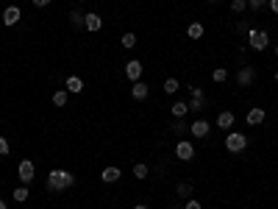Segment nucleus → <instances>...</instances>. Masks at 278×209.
Masks as SVG:
<instances>
[{
	"label": "nucleus",
	"instance_id": "obj_1",
	"mask_svg": "<svg viewBox=\"0 0 278 209\" xmlns=\"http://www.w3.org/2000/svg\"><path fill=\"white\" fill-rule=\"evenodd\" d=\"M73 184H75V173H70V170L56 167V170L47 173V190L50 193H67Z\"/></svg>",
	"mask_w": 278,
	"mask_h": 209
},
{
	"label": "nucleus",
	"instance_id": "obj_2",
	"mask_svg": "<svg viewBox=\"0 0 278 209\" xmlns=\"http://www.w3.org/2000/svg\"><path fill=\"white\" fill-rule=\"evenodd\" d=\"M245 148H248V137H245L242 131H228V137H225V151L242 154Z\"/></svg>",
	"mask_w": 278,
	"mask_h": 209
},
{
	"label": "nucleus",
	"instance_id": "obj_3",
	"mask_svg": "<svg viewBox=\"0 0 278 209\" xmlns=\"http://www.w3.org/2000/svg\"><path fill=\"white\" fill-rule=\"evenodd\" d=\"M248 45H250V50H267V48H270V36H267V31L250 28V33H248Z\"/></svg>",
	"mask_w": 278,
	"mask_h": 209
},
{
	"label": "nucleus",
	"instance_id": "obj_4",
	"mask_svg": "<svg viewBox=\"0 0 278 209\" xmlns=\"http://www.w3.org/2000/svg\"><path fill=\"white\" fill-rule=\"evenodd\" d=\"M17 176H20L22 184H31V181H33V176H36V167H33L31 159H22V162H20V167H17Z\"/></svg>",
	"mask_w": 278,
	"mask_h": 209
},
{
	"label": "nucleus",
	"instance_id": "obj_5",
	"mask_svg": "<svg viewBox=\"0 0 278 209\" xmlns=\"http://www.w3.org/2000/svg\"><path fill=\"white\" fill-rule=\"evenodd\" d=\"M176 156H178V159H184V162L195 159V145L187 143V140H178V145H176Z\"/></svg>",
	"mask_w": 278,
	"mask_h": 209
},
{
	"label": "nucleus",
	"instance_id": "obj_6",
	"mask_svg": "<svg viewBox=\"0 0 278 209\" xmlns=\"http://www.w3.org/2000/svg\"><path fill=\"white\" fill-rule=\"evenodd\" d=\"M84 28H87L89 33H95L103 28V17L100 14H95V11H89V14H84Z\"/></svg>",
	"mask_w": 278,
	"mask_h": 209
},
{
	"label": "nucleus",
	"instance_id": "obj_7",
	"mask_svg": "<svg viewBox=\"0 0 278 209\" xmlns=\"http://www.w3.org/2000/svg\"><path fill=\"white\" fill-rule=\"evenodd\" d=\"M20 17H22L20 6H6V9H3V25H17Z\"/></svg>",
	"mask_w": 278,
	"mask_h": 209
},
{
	"label": "nucleus",
	"instance_id": "obj_8",
	"mask_svg": "<svg viewBox=\"0 0 278 209\" xmlns=\"http://www.w3.org/2000/svg\"><path fill=\"white\" fill-rule=\"evenodd\" d=\"M206 109V98H203V89L192 87V103H189V112H203Z\"/></svg>",
	"mask_w": 278,
	"mask_h": 209
},
{
	"label": "nucleus",
	"instance_id": "obj_9",
	"mask_svg": "<svg viewBox=\"0 0 278 209\" xmlns=\"http://www.w3.org/2000/svg\"><path fill=\"white\" fill-rule=\"evenodd\" d=\"M253 78H256V70L245 64L242 70H239V76H236V84H239V87H250V84H253Z\"/></svg>",
	"mask_w": 278,
	"mask_h": 209
},
{
	"label": "nucleus",
	"instance_id": "obj_10",
	"mask_svg": "<svg viewBox=\"0 0 278 209\" xmlns=\"http://www.w3.org/2000/svg\"><path fill=\"white\" fill-rule=\"evenodd\" d=\"M189 134H192V137H198V140H206V137H209V123H206V120H195L192 126H189Z\"/></svg>",
	"mask_w": 278,
	"mask_h": 209
},
{
	"label": "nucleus",
	"instance_id": "obj_11",
	"mask_svg": "<svg viewBox=\"0 0 278 209\" xmlns=\"http://www.w3.org/2000/svg\"><path fill=\"white\" fill-rule=\"evenodd\" d=\"M122 176V170L117 165H109V167H103V173H100V178L106 181V184H114V181H120Z\"/></svg>",
	"mask_w": 278,
	"mask_h": 209
},
{
	"label": "nucleus",
	"instance_id": "obj_12",
	"mask_svg": "<svg viewBox=\"0 0 278 209\" xmlns=\"http://www.w3.org/2000/svg\"><path fill=\"white\" fill-rule=\"evenodd\" d=\"M264 117H267V112L262 109V106H253V109L248 112V117H245V120H248V126H262Z\"/></svg>",
	"mask_w": 278,
	"mask_h": 209
},
{
	"label": "nucleus",
	"instance_id": "obj_13",
	"mask_svg": "<svg viewBox=\"0 0 278 209\" xmlns=\"http://www.w3.org/2000/svg\"><path fill=\"white\" fill-rule=\"evenodd\" d=\"M131 95H133L136 100H145L147 95H150V87H147L142 78H139V81H133V84H131Z\"/></svg>",
	"mask_w": 278,
	"mask_h": 209
},
{
	"label": "nucleus",
	"instance_id": "obj_14",
	"mask_svg": "<svg viewBox=\"0 0 278 209\" xmlns=\"http://www.w3.org/2000/svg\"><path fill=\"white\" fill-rule=\"evenodd\" d=\"M142 62H136V59H133V62H128V64H125V76L131 78V81H139V78H142Z\"/></svg>",
	"mask_w": 278,
	"mask_h": 209
},
{
	"label": "nucleus",
	"instance_id": "obj_15",
	"mask_svg": "<svg viewBox=\"0 0 278 209\" xmlns=\"http://www.w3.org/2000/svg\"><path fill=\"white\" fill-rule=\"evenodd\" d=\"M64 84H67V92H73V95H78V92L84 89V81H81L78 76H70V78L64 81Z\"/></svg>",
	"mask_w": 278,
	"mask_h": 209
},
{
	"label": "nucleus",
	"instance_id": "obj_16",
	"mask_svg": "<svg viewBox=\"0 0 278 209\" xmlns=\"http://www.w3.org/2000/svg\"><path fill=\"white\" fill-rule=\"evenodd\" d=\"M217 126L228 131V129L234 126V112H220V114H217Z\"/></svg>",
	"mask_w": 278,
	"mask_h": 209
},
{
	"label": "nucleus",
	"instance_id": "obj_17",
	"mask_svg": "<svg viewBox=\"0 0 278 209\" xmlns=\"http://www.w3.org/2000/svg\"><path fill=\"white\" fill-rule=\"evenodd\" d=\"M173 117H176V120H181V117H187L189 114V103H181V100H178V103H173Z\"/></svg>",
	"mask_w": 278,
	"mask_h": 209
},
{
	"label": "nucleus",
	"instance_id": "obj_18",
	"mask_svg": "<svg viewBox=\"0 0 278 209\" xmlns=\"http://www.w3.org/2000/svg\"><path fill=\"white\" fill-rule=\"evenodd\" d=\"M11 195H14V201H17V204H25V201H28V195H31V193H28V184H20V187L14 190Z\"/></svg>",
	"mask_w": 278,
	"mask_h": 209
},
{
	"label": "nucleus",
	"instance_id": "obj_19",
	"mask_svg": "<svg viewBox=\"0 0 278 209\" xmlns=\"http://www.w3.org/2000/svg\"><path fill=\"white\" fill-rule=\"evenodd\" d=\"M70 22H73V28H84V11L73 9L70 11Z\"/></svg>",
	"mask_w": 278,
	"mask_h": 209
},
{
	"label": "nucleus",
	"instance_id": "obj_20",
	"mask_svg": "<svg viewBox=\"0 0 278 209\" xmlns=\"http://www.w3.org/2000/svg\"><path fill=\"white\" fill-rule=\"evenodd\" d=\"M176 193L181 195V198H192V193H195V187H192L189 181H181V184L176 187Z\"/></svg>",
	"mask_w": 278,
	"mask_h": 209
},
{
	"label": "nucleus",
	"instance_id": "obj_21",
	"mask_svg": "<svg viewBox=\"0 0 278 209\" xmlns=\"http://www.w3.org/2000/svg\"><path fill=\"white\" fill-rule=\"evenodd\" d=\"M187 36L189 39H200V36H203V25H200V22H192L187 28Z\"/></svg>",
	"mask_w": 278,
	"mask_h": 209
},
{
	"label": "nucleus",
	"instance_id": "obj_22",
	"mask_svg": "<svg viewBox=\"0 0 278 209\" xmlns=\"http://www.w3.org/2000/svg\"><path fill=\"white\" fill-rule=\"evenodd\" d=\"M147 173H150V170H147V165H145V162H136V165H133V176H136V181L147 178Z\"/></svg>",
	"mask_w": 278,
	"mask_h": 209
},
{
	"label": "nucleus",
	"instance_id": "obj_23",
	"mask_svg": "<svg viewBox=\"0 0 278 209\" xmlns=\"http://www.w3.org/2000/svg\"><path fill=\"white\" fill-rule=\"evenodd\" d=\"M67 98H70V92H67V89L53 92V106H67Z\"/></svg>",
	"mask_w": 278,
	"mask_h": 209
},
{
	"label": "nucleus",
	"instance_id": "obj_24",
	"mask_svg": "<svg viewBox=\"0 0 278 209\" xmlns=\"http://www.w3.org/2000/svg\"><path fill=\"white\" fill-rule=\"evenodd\" d=\"M178 87H181V81H178V78H167V81H164V92H167V95L178 92Z\"/></svg>",
	"mask_w": 278,
	"mask_h": 209
},
{
	"label": "nucleus",
	"instance_id": "obj_25",
	"mask_svg": "<svg viewBox=\"0 0 278 209\" xmlns=\"http://www.w3.org/2000/svg\"><path fill=\"white\" fill-rule=\"evenodd\" d=\"M133 45H136V33L125 31V33H122V48H133Z\"/></svg>",
	"mask_w": 278,
	"mask_h": 209
},
{
	"label": "nucleus",
	"instance_id": "obj_26",
	"mask_svg": "<svg viewBox=\"0 0 278 209\" xmlns=\"http://www.w3.org/2000/svg\"><path fill=\"white\" fill-rule=\"evenodd\" d=\"M211 78H214L217 84H222V81H228V70H222V67H217V70L211 73Z\"/></svg>",
	"mask_w": 278,
	"mask_h": 209
},
{
	"label": "nucleus",
	"instance_id": "obj_27",
	"mask_svg": "<svg viewBox=\"0 0 278 209\" xmlns=\"http://www.w3.org/2000/svg\"><path fill=\"white\" fill-rule=\"evenodd\" d=\"M248 9V0H231V11L234 14H242Z\"/></svg>",
	"mask_w": 278,
	"mask_h": 209
},
{
	"label": "nucleus",
	"instance_id": "obj_28",
	"mask_svg": "<svg viewBox=\"0 0 278 209\" xmlns=\"http://www.w3.org/2000/svg\"><path fill=\"white\" fill-rule=\"evenodd\" d=\"M248 6H250V11H259L267 6V0H248Z\"/></svg>",
	"mask_w": 278,
	"mask_h": 209
},
{
	"label": "nucleus",
	"instance_id": "obj_29",
	"mask_svg": "<svg viewBox=\"0 0 278 209\" xmlns=\"http://www.w3.org/2000/svg\"><path fill=\"white\" fill-rule=\"evenodd\" d=\"M6 154H9V140L0 137V156H6Z\"/></svg>",
	"mask_w": 278,
	"mask_h": 209
},
{
	"label": "nucleus",
	"instance_id": "obj_30",
	"mask_svg": "<svg viewBox=\"0 0 278 209\" xmlns=\"http://www.w3.org/2000/svg\"><path fill=\"white\" fill-rule=\"evenodd\" d=\"M184 209H203V207H200V201H195V198H189L187 204H184Z\"/></svg>",
	"mask_w": 278,
	"mask_h": 209
},
{
	"label": "nucleus",
	"instance_id": "obj_31",
	"mask_svg": "<svg viewBox=\"0 0 278 209\" xmlns=\"http://www.w3.org/2000/svg\"><path fill=\"white\" fill-rule=\"evenodd\" d=\"M267 6L273 9V14H278V0H267Z\"/></svg>",
	"mask_w": 278,
	"mask_h": 209
},
{
	"label": "nucleus",
	"instance_id": "obj_32",
	"mask_svg": "<svg viewBox=\"0 0 278 209\" xmlns=\"http://www.w3.org/2000/svg\"><path fill=\"white\" fill-rule=\"evenodd\" d=\"M33 6H39V9H42V6H50V0H33Z\"/></svg>",
	"mask_w": 278,
	"mask_h": 209
},
{
	"label": "nucleus",
	"instance_id": "obj_33",
	"mask_svg": "<svg viewBox=\"0 0 278 209\" xmlns=\"http://www.w3.org/2000/svg\"><path fill=\"white\" fill-rule=\"evenodd\" d=\"M133 209H150V207H147V204H136Z\"/></svg>",
	"mask_w": 278,
	"mask_h": 209
},
{
	"label": "nucleus",
	"instance_id": "obj_34",
	"mask_svg": "<svg viewBox=\"0 0 278 209\" xmlns=\"http://www.w3.org/2000/svg\"><path fill=\"white\" fill-rule=\"evenodd\" d=\"M0 209H9V204H6L3 198H0Z\"/></svg>",
	"mask_w": 278,
	"mask_h": 209
},
{
	"label": "nucleus",
	"instance_id": "obj_35",
	"mask_svg": "<svg viewBox=\"0 0 278 209\" xmlns=\"http://www.w3.org/2000/svg\"><path fill=\"white\" fill-rule=\"evenodd\" d=\"M276 59H278V45H276Z\"/></svg>",
	"mask_w": 278,
	"mask_h": 209
},
{
	"label": "nucleus",
	"instance_id": "obj_36",
	"mask_svg": "<svg viewBox=\"0 0 278 209\" xmlns=\"http://www.w3.org/2000/svg\"><path fill=\"white\" fill-rule=\"evenodd\" d=\"M209 3H217V0H209Z\"/></svg>",
	"mask_w": 278,
	"mask_h": 209
},
{
	"label": "nucleus",
	"instance_id": "obj_37",
	"mask_svg": "<svg viewBox=\"0 0 278 209\" xmlns=\"http://www.w3.org/2000/svg\"><path fill=\"white\" fill-rule=\"evenodd\" d=\"M276 81H278V73H276Z\"/></svg>",
	"mask_w": 278,
	"mask_h": 209
}]
</instances>
